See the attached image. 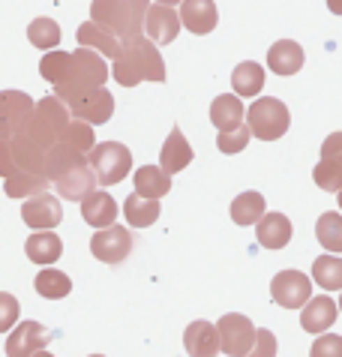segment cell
Masks as SVG:
<instances>
[{
  "instance_id": "obj_1",
  "label": "cell",
  "mask_w": 342,
  "mask_h": 357,
  "mask_svg": "<svg viewBox=\"0 0 342 357\" xmlns=\"http://www.w3.org/2000/svg\"><path fill=\"white\" fill-rule=\"evenodd\" d=\"M45 174L57 186L60 198H66V202H82L90 190H96V174L90 168L84 151H78V147L64 142V138L48 147Z\"/></svg>"
},
{
  "instance_id": "obj_2",
  "label": "cell",
  "mask_w": 342,
  "mask_h": 357,
  "mask_svg": "<svg viewBox=\"0 0 342 357\" xmlns=\"http://www.w3.org/2000/svg\"><path fill=\"white\" fill-rule=\"evenodd\" d=\"M112 75L124 87H135L142 82H165V61L154 39L147 33H138L124 43V54L114 57Z\"/></svg>"
},
{
  "instance_id": "obj_3",
  "label": "cell",
  "mask_w": 342,
  "mask_h": 357,
  "mask_svg": "<svg viewBox=\"0 0 342 357\" xmlns=\"http://www.w3.org/2000/svg\"><path fill=\"white\" fill-rule=\"evenodd\" d=\"M147 0H94L90 3V22L112 31L117 39H133L144 33Z\"/></svg>"
},
{
  "instance_id": "obj_4",
  "label": "cell",
  "mask_w": 342,
  "mask_h": 357,
  "mask_svg": "<svg viewBox=\"0 0 342 357\" xmlns=\"http://www.w3.org/2000/svg\"><path fill=\"white\" fill-rule=\"evenodd\" d=\"M112 75V69L105 66V54H99L96 48H75L73 52V61H69V69H66V75H64V82H57L54 84V93L64 99L69 96H75V93H84L90 91V87H99V84H105V78Z\"/></svg>"
},
{
  "instance_id": "obj_5",
  "label": "cell",
  "mask_w": 342,
  "mask_h": 357,
  "mask_svg": "<svg viewBox=\"0 0 342 357\" xmlns=\"http://www.w3.org/2000/svg\"><path fill=\"white\" fill-rule=\"evenodd\" d=\"M69 121H73V112H69V105L54 93V96L39 99V102L34 105V114H30L18 130H24L34 142H39L48 151L52 144L60 142V135H64Z\"/></svg>"
},
{
  "instance_id": "obj_6",
  "label": "cell",
  "mask_w": 342,
  "mask_h": 357,
  "mask_svg": "<svg viewBox=\"0 0 342 357\" xmlns=\"http://www.w3.org/2000/svg\"><path fill=\"white\" fill-rule=\"evenodd\" d=\"M246 121H249L246 123L249 132H253L255 138H261V142H276V138H283L288 132L291 117H288V108H285L283 99L261 96V99H255V102L249 105Z\"/></svg>"
},
{
  "instance_id": "obj_7",
  "label": "cell",
  "mask_w": 342,
  "mask_h": 357,
  "mask_svg": "<svg viewBox=\"0 0 342 357\" xmlns=\"http://www.w3.org/2000/svg\"><path fill=\"white\" fill-rule=\"evenodd\" d=\"M90 168H94L99 186H114L133 168V153L120 142H99L90 151Z\"/></svg>"
},
{
  "instance_id": "obj_8",
  "label": "cell",
  "mask_w": 342,
  "mask_h": 357,
  "mask_svg": "<svg viewBox=\"0 0 342 357\" xmlns=\"http://www.w3.org/2000/svg\"><path fill=\"white\" fill-rule=\"evenodd\" d=\"M216 333H219V349L231 357H244V354H253V345H255V327L246 315H237V312H228L219 319L216 324Z\"/></svg>"
},
{
  "instance_id": "obj_9",
  "label": "cell",
  "mask_w": 342,
  "mask_h": 357,
  "mask_svg": "<svg viewBox=\"0 0 342 357\" xmlns=\"http://www.w3.org/2000/svg\"><path fill=\"white\" fill-rule=\"evenodd\" d=\"M66 105H69V112H73V117H82V121L99 123V126L108 123L112 121V114H114V96L105 91V84L69 96Z\"/></svg>"
},
{
  "instance_id": "obj_10",
  "label": "cell",
  "mask_w": 342,
  "mask_h": 357,
  "mask_svg": "<svg viewBox=\"0 0 342 357\" xmlns=\"http://www.w3.org/2000/svg\"><path fill=\"white\" fill-rule=\"evenodd\" d=\"M90 252H94V259L105 264H120L133 252V234L124 225H114V222L105 228H96V234L90 237Z\"/></svg>"
},
{
  "instance_id": "obj_11",
  "label": "cell",
  "mask_w": 342,
  "mask_h": 357,
  "mask_svg": "<svg viewBox=\"0 0 342 357\" xmlns=\"http://www.w3.org/2000/svg\"><path fill=\"white\" fill-rule=\"evenodd\" d=\"M270 297L283 310H300L313 297V280L300 271H279L270 282Z\"/></svg>"
},
{
  "instance_id": "obj_12",
  "label": "cell",
  "mask_w": 342,
  "mask_h": 357,
  "mask_svg": "<svg viewBox=\"0 0 342 357\" xmlns=\"http://www.w3.org/2000/svg\"><path fill=\"white\" fill-rule=\"evenodd\" d=\"M315 183L327 192L342 190V132H330L321 144V162L315 165Z\"/></svg>"
},
{
  "instance_id": "obj_13",
  "label": "cell",
  "mask_w": 342,
  "mask_h": 357,
  "mask_svg": "<svg viewBox=\"0 0 342 357\" xmlns=\"http://www.w3.org/2000/svg\"><path fill=\"white\" fill-rule=\"evenodd\" d=\"M48 342H52V331H48V327H43L39 321H22L6 336V354L9 357H30V354L48 349Z\"/></svg>"
},
{
  "instance_id": "obj_14",
  "label": "cell",
  "mask_w": 342,
  "mask_h": 357,
  "mask_svg": "<svg viewBox=\"0 0 342 357\" xmlns=\"http://www.w3.org/2000/svg\"><path fill=\"white\" fill-rule=\"evenodd\" d=\"M180 13H174V6L168 3H156V6H147L144 13V33L154 39L156 45H168L174 43L177 33H180Z\"/></svg>"
},
{
  "instance_id": "obj_15",
  "label": "cell",
  "mask_w": 342,
  "mask_h": 357,
  "mask_svg": "<svg viewBox=\"0 0 342 357\" xmlns=\"http://www.w3.org/2000/svg\"><path fill=\"white\" fill-rule=\"evenodd\" d=\"M9 151H13V162H15V172H39L45 174V147L34 142L24 130H15L9 132Z\"/></svg>"
},
{
  "instance_id": "obj_16",
  "label": "cell",
  "mask_w": 342,
  "mask_h": 357,
  "mask_svg": "<svg viewBox=\"0 0 342 357\" xmlns=\"http://www.w3.org/2000/svg\"><path fill=\"white\" fill-rule=\"evenodd\" d=\"M22 220L27 228H54L60 225V220H64V211H60V202L57 198H52L48 192H36L24 198V207H22Z\"/></svg>"
},
{
  "instance_id": "obj_17",
  "label": "cell",
  "mask_w": 342,
  "mask_h": 357,
  "mask_svg": "<svg viewBox=\"0 0 342 357\" xmlns=\"http://www.w3.org/2000/svg\"><path fill=\"white\" fill-rule=\"evenodd\" d=\"M34 99L22 91H3L0 93V135H9L34 114Z\"/></svg>"
},
{
  "instance_id": "obj_18",
  "label": "cell",
  "mask_w": 342,
  "mask_h": 357,
  "mask_svg": "<svg viewBox=\"0 0 342 357\" xmlns=\"http://www.w3.org/2000/svg\"><path fill=\"white\" fill-rule=\"evenodd\" d=\"M216 3L214 0H180V24L198 36L210 33L216 27Z\"/></svg>"
},
{
  "instance_id": "obj_19",
  "label": "cell",
  "mask_w": 342,
  "mask_h": 357,
  "mask_svg": "<svg viewBox=\"0 0 342 357\" xmlns=\"http://www.w3.org/2000/svg\"><path fill=\"white\" fill-rule=\"evenodd\" d=\"M336 312H339V306L330 301L327 294L309 297V301L304 303V310H300V324H304L306 333H325V331L334 327Z\"/></svg>"
},
{
  "instance_id": "obj_20",
  "label": "cell",
  "mask_w": 342,
  "mask_h": 357,
  "mask_svg": "<svg viewBox=\"0 0 342 357\" xmlns=\"http://www.w3.org/2000/svg\"><path fill=\"white\" fill-rule=\"evenodd\" d=\"M82 216L87 225L94 228H105L117 220V202L105 190H90L82 198Z\"/></svg>"
},
{
  "instance_id": "obj_21",
  "label": "cell",
  "mask_w": 342,
  "mask_h": 357,
  "mask_svg": "<svg viewBox=\"0 0 342 357\" xmlns=\"http://www.w3.org/2000/svg\"><path fill=\"white\" fill-rule=\"evenodd\" d=\"M255 237L265 250H283L291 241V220L285 213H267L255 222Z\"/></svg>"
},
{
  "instance_id": "obj_22",
  "label": "cell",
  "mask_w": 342,
  "mask_h": 357,
  "mask_svg": "<svg viewBox=\"0 0 342 357\" xmlns=\"http://www.w3.org/2000/svg\"><path fill=\"white\" fill-rule=\"evenodd\" d=\"M304 61H306V54L295 39H279V43L270 45V52H267V66L274 69L276 75L300 73V69H304Z\"/></svg>"
},
{
  "instance_id": "obj_23",
  "label": "cell",
  "mask_w": 342,
  "mask_h": 357,
  "mask_svg": "<svg viewBox=\"0 0 342 357\" xmlns=\"http://www.w3.org/2000/svg\"><path fill=\"white\" fill-rule=\"evenodd\" d=\"M24 252H27V259L36 264H54L60 255H64V241L54 234V228H39L36 234L27 237Z\"/></svg>"
},
{
  "instance_id": "obj_24",
  "label": "cell",
  "mask_w": 342,
  "mask_h": 357,
  "mask_svg": "<svg viewBox=\"0 0 342 357\" xmlns=\"http://www.w3.org/2000/svg\"><path fill=\"white\" fill-rule=\"evenodd\" d=\"M189 162H193V147H189V142L177 126H171L163 151H159V165H163L168 174H177V172H184Z\"/></svg>"
},
{
  "instance_id": "obj_25",
  "label": "cell",
  "mask_w": 342,
  "mask_h": 357,
  "mask_svg": "<svg viewBox=\"0 0 342 357\" xmlns=\"http://www.w3.org/2000/svg\"><path fill=\"white\" fill-rule=\"evenodd\" d=\"M78 45H87V48H96L99 54L105 57H120L124 54V39H117L112 31H105V27H99L96 22H84L78 27Z\"/></svg>"
},
{
  "instance_id": "obj_26",
  "label": "cell",
  "mask_w": 342,
  "mask_h": 357,
  "mask_svg": "<svg viewBox=\"0 0 342 357\" xmlns=\"http://www.w3.org/2000/svg\"><path fill=\"white\" fill-rule=\"evenodd\" d=\"M184 345L193 357H214L219 351V333L216 324L210 321H193L184 333Z\"/></svg>"
},
{
  "instance_id": "obj_27",
  "label": "cell",
  "mask_w": 342,
  "mask_h": 357,
  "mask_svg": "<svg viewBox=\"0 0 342 357\" xmlns=\"http://www.w3.org/2000/svg\"><path fill=\"white\" fill-rule=\"evenodd\" d=\"M210 121L219 132L235 130V126L244 123V102H240L237 93H223L210 102Z\"/></svg>"
},
{
  "instance_id": "obj_28",
  "label": "cell",
  "mask_w": 342,
  "mask_h": 357,
  "mask_svg": "<svg viewBox=\"0 0 342 357\" xmlns=\"http://www.w3.org/2000/svg\"><path fill=\"white\" fill-rule=\"evenodd\" d=\"M159 198H147L142 192H133L124 202V216H126V222L133 225V228H147V225H154L159 220Z\"/></svg>"
},
{
  "instance_id": "obj_29",
  "label": "cell",
  "mask_w": 342,
  "mask_h": 357,
  "mask_svg": "<svg viewBox=\"0 0 342 357\" xmlns=\"http://www.w3.org/2000/svg\"><path fill=\"white\" fill-rule=\"evenodd\" d=\"M135 192L147 198H163L171 192V174L163 165H142L135 172Z\"/></svg>"
},
{
  "instance_id": "obj_30",
  "label": "cell",
  "mask_w": 342,
  "mask_h": 357,
  "mask_svg": "<svg viewBox=\"0 0 342 357\" xmlns=\"http://www.w3.org/2000/svg\"><path fill=\"white\" fill-rule=\"evenodd\" d=\"M3 192L9 198H30V195H36V192H45L48 190V174H39V172H15V174H9L3 177Z\"/></svg>"
},
{
  "instance_id": "obj_31",
  "label": "cell",
  "mask_w": 342,
  "mask_h": 357,
  "mask_svg": "<svg viewBox=\"0 0 342 357\" xmlns=\"http://www.w3.org/2000/svg\"><path fill=\"white\" fill-rule=\"evenodd\" d=\"M231 87H235L237 96H255L261 93V87H265V69L253 61H244L235 66V73H231Z\"/></svg>"
},
{
  "instance_id": "obj_32",
  "label": "cell",
  "mask_w": 342,
  "mask_h": 357,
  "mask_svg": "<svg viewBox=\"0 0 342 357\" xmlns=\"http://www.w3.org/2000/svg\"><path fill=\"white\" fill-rule=\"evenodd\" d=\"M34 289H36V294L48 297V301H60V297H66L69 291H73V280H69L64 271L45 267V271H39V273H36Z\"/></svg>"
},
{
  "instance_id": "obj_33",
  "label": "cell",
  "mask_w": 342,
  "mask_h": 357,
  "mask_svg": "<svg viewBox=\"0 0 342 357\" xmlns=\"http://www.w3.org/2000/svg\"><path fill=\"white\" fill-rule=\"evenodd\" d=\"M313 280L327 291H342V259L336 255H318L313 261Z\"/></svg>"
},
{
  "instance_id": "obj_34",
  "label": "cell",
  "mask_w": 342,
  "mask_h": 357,
  "mask_svg": "<svg viewBox=\"0 0 342 357\" xmlns=\"http://www.w3.org/2000/svg\"><path fill=\"white\" fill-rule=\"evenodd\" d=\"M265 216V198L261 192H244L231 202V220L237 225H255Z\"/></svg>"
},
{
  "instance_id": "obj_35",
  "label": "cell",
  "mask_w": 342,
  "mask_h": 357,
  "mask_svg": "<svg viewBox=\"0 0 342 357\" xmlns=\"http://www.w3.org/2000/svg\"><path fill=\"white\" fill-rule=\"evenodd\" d=\"M315 234H318V243L327 252H342V216L339 213H321Z\"/></svg>"
},
{
  "instance_id": "obj_36",
  "label": "cell",
  "mask_w": 342,
  "mask_h": 357,
  "mask_svg": "<svg viewBox=\"0 0 342 357\" xmlns=\"http://www.w3.org/2000/svg\"><path fill=\"white\" fill-rule=\"evenodd\" d=\"M27 39L36 48H43V52L57 48L60 45V24L54 22V18H45V15L36 18V22H30V27H27Z\"/></svg>"
},
{
  "instance_id": "obj_37",
  "label": "cell",
  "mask_w": 342,
  "mask_h": 357,
  "mask_svg": "<svg viewBox=\"0 0 342 357\" xmlns=\"http://www.w3.org/2000/svg\"><path fill=\"white\" fill-rule=\"evenodd\" d=\"M69 61H73V52H60V48H48L45 57L39 61V73H43L45 82H64L66 69H69Z\"/></svg>"
},
{
  "instance_id": "obj_38",
  "label": "cell",
  "mask_w": 342,
  "mask_h": 357,
  "mask_svg": "<svg viewBox=\"0 0 342 357\" xmlns=\"http://www.w3.org/2000/svg\"><path fill=\"white\" fill-rule=\"evenodd\" d=\"M64 142H69L73 147H78V151H84L90 153L94 151V144H96V135H94V123H87L82 121V117H75V121H69V126L64 130Z\"/></svg>"
},
{
  "instance_id": "obj_39",
  "label": "cell",
  "mask_w": 342,
  "mask_h": 357,
  "mask_svg": "<svg viewBox=\"0 0 342 357\" xmlns=\"http://www.w3.org/2000/svg\"><path fill=\"white\" fill-rule=\"evenodd\" d=\"M249 135H253V132H249V126L240 123V126H235V130L219 132V135H216V147H219L223 153H240V151H244V147L249 144Z\"/></svg>"
},
{
  "instance_id": "obj_40",
  "label": "cell",
  "mask_w": 342,
  "mask_h": 357,
  "mask_svg": "<svg viewBox=\"0 0 342 357\" xmlns=\"http://www.w3.org/2000/svg\"><path fill=\"white\" fill-rule=\"evenodd\" d=\"M18 301L13 294H6V291H0V333H9L15 327V321H18Z\"/></svg>"
},
{
  "instance_id": "obj_41",
  "label": "cell",
  "mask_w": 342,
  "mask_h": 357,
  "mask_svg": "<svg viewBox=\"0 0 342 357\" xmlns=\"http://www.w3.org/2000/svg\"><path fill=\"white\" fill-rule=\"evenodd\" d=\"M313 357H342V336L325 331L313 342Z\"/></svg>"
},
{
  "instance_id": "obj_42",
  "label": "cell",
  "mask_w": 342,
  "mask_h": 357,
  "mask_svg": "<svg viewBox=\"0 0 342 357\" xmlns=\"http://www.w3.org/2000/svg\"><path fill=\"white\" fill-rule=\"evenodd\" d=\"M253 354H255V357H274V354H276V340H274V333H270V331H258V333H255Z\"/></svg>"
},
{
  "instance_id": "obj_43",
  "label": "cell",
  "mask_w": 342,
  "mask_h": 357,
  "mask_svg": "<svg viewBox=\"0 0 342 357\" xmlns=\"http://www.w3.org/2000/svg\"><path fill=\"white\" fill-rule=\"evenodd\" d=\"M327 9L334 15H342V0H327Z\"/></svg>"
},
{
  "instance_id": "obj_44",
  "label": "cell",
  "mask_w": 342,
  "mask_h": 357,
  "mask_svg": "<svg viewBox=\"0 0 342 357\" xmlns=\"http://www.w3.org/2000/svg\"><path fill=\"white\" fill-rule=\"evenodd\" d=\"M156 3H168V6H174V3H180V0H156Z\"/></svg>"
},
{
  "instance_id": "obj_45",
  "label": "cell",
  "mask_w": 342,
  "mask_h": 357,
  "mask_svg": "<svg viewBox=\"0 0 342 357\" xmlns=\"http://www.w3.org/2000/svg\"><path fill=\"white\" fill-rule=\"evenodd\" d=\"M336 195H339V211H342V190H339V192H336Z\"/></svg>"
},
{
  "instance_id": "obj_46",
  "label": "cell",
  "mask_w": 342,
  "mask_h": 357,
  "mask_svg": "<svg viewBox=\"0 0 342 357\" xmlns=\"http://www.w3.org/2000/svg\"><path fill=\"white\" fill-rule=\"evenodd\" d=\"M339 312H342V297H339Z\"/></svg>"
}]
</instances>
